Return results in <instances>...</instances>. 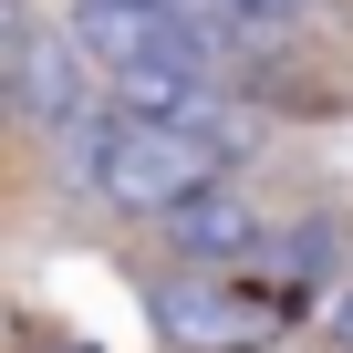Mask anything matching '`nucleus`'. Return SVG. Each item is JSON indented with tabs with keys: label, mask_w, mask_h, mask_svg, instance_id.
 Listing matches in <instances>:
<instances>
[{
	"label": "nucleus",
	"mask_w": 353,
	"mask_h": 353,
	"mask_svg": "<svg viewBox=\"0 0 353 353\" xmlns=\"http://www.w3.org/2000/svg\"><path fill=\"white\" fill-rule=\"evenodd\" d=\"M322 332H332V353H353V281L332 291V312H322Z\"/></svg>",
	"instance_id": "obj_5"
},
{
	"label": "nucleus",
	"mask_w": 353,
	"mask_h": 353,
	"mask_svg": "<svg viewBox=\"0 0 353 353\" xmlns=\"http://www.w3.org/2000/svg\"><path fill=\"white\" fill-rule=\"evenodd\" d=\"M156 229H166V260H188V270H250V260H270V239H281V229L250 208V188H229V176L198 188L188 208H166Z\"/></svg>",
	"instance_id": "obj_4"
},
{
	"label": "nucleus",
	"mask_w": 353,
	"mask_h": 353,
	"mask_svg": "<svg viewBox=\"0 0 353 353\" xmlns=\"http://www.w3.org/2000/svg\"><path fill=\"white\" fill-rule=\"evenodd\" d=\"M145 322L176 353H260L270 343V322L239 291V270H188V260H176L166 281H145Z\"/></svg>",
	"instance_id": "obj_3"
},
{
	"label": "nucleus",
	"mask_w": 353,
	"mask_h": 353,
	"mask_svg": "<svg viewBox=\"0 0 353 353\" xmlns=\"http://www.w3.org/2000/svg\"><path fill=\"white\" fill-rule=\"evenodd\" d=\"M52 166L73 176L83 198H104L114 219H166V208H188L198 188H219L229 176V145L198 135V125H166V114H135V104H94L52 135Z\"/></svg>",
	"instance_id": "obj_1"
},
{
	"label": "nucleus",
	"mask_w": 353,
	"mask_h": 353,
	"mask_svg": "<svg viewBox=\"0 0 353 353\" xmlns=\"http://www.w3.org/2000/svg\"><path fill=\"white\" fill-rule=\"evenodd\" d=\"M0 73H11V114L32 135H63L73 114H94V83H104V63L73 42L63 11H42V0H11V21H0Z\"/></svg>",
	"instance_id": "obj_2"
}]
</instances>
